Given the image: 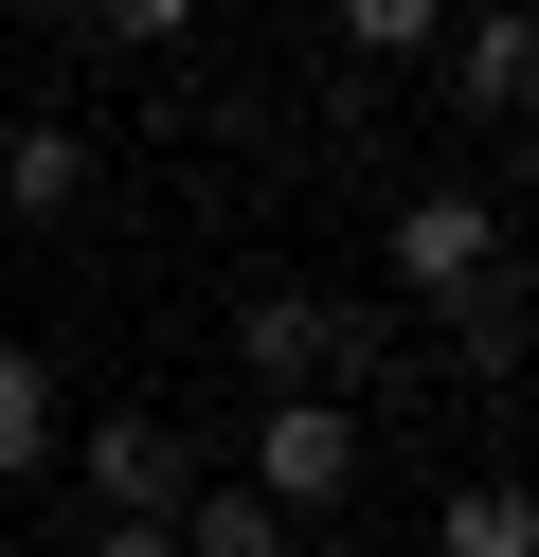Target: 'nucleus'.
<instances>
[{
  "label": "nucleus",
  "instance_id": "obj_1",
  "mask_svg": "<svg viewBox=\"0 0 539 557\" xmlns=\"http://www.w3.org/2000/svg\"><path fill=\"white\" fill-rule=\"evenodd\" d=\"M234 485H252L270 521H342V485H359V413H342V396H270Z\"/></svg>",
  "mask_w": 539,
  "mask_h": 557
},
{
  "label": "nucleus",
  "instance_id": "obj_2",
  "mask_svg": "<svg viewBox=\"0 0 539 557\" xmlns=\"http://www.w3.org/2000/svg\"><path fill=\"white\" fill-rule=\"evenodd\" d=\"M54 468L90 485V521H180V485H198V432H162V413H108V432H54Z\"/></svg>",
  "mask_w": 539,
  "mask_h": 557
},
{
  "label": "nucleus",
  "instance_id": "obj_3",
  "mask_svg": "<svg viewBox=\"0 0 539 557\" xmlns=\"http://www.w3.org/2000/svg\"><path fill=\"white\" fill-rule=\"evenodd\" d=\"M234 360H252V396H342V377H359V324L323 288H252L234 306Z\"/></svg>",
  "mask_w": 539,
  "mask_h": 557
},
{
  "label": "nucleus",
  "instance_id": "obj_4",
  "mask_svg": "<svg viewBox=\"0 0 539 557\" xmlns=\"http://www.w3.org/2000/svg\"><path fill=\"white\" fill-rule=\"evenodd\" d=\"M395 288H431V306H467V288H503V216L467 181H431V198H395Z\"/></svg>",
  "mask_w": 539,
  "mask_h": 557
},
{
  "label": "nucleus",
  "instance_id": "obj_5",
  "mask_svg": "<svg viewBox=\"0 0 539 557\" xmlns=\"http://www.w3.org/2000/svg\"><path fill=\"white\" fill-rule=\"evenodd\" d=\"M0 216H19V234L90 216V126H54V109H36V126H0Z\"/></svg>",
  "mask_w": 539,
  "mask_h": 557
},
{
  "label": "nucleus",
  "instance_id": "obj_6",
  "mask_svg": "<svg viewBox=\"0 0 539 557\" xmlns=\"http://www.w3.org/2000/svg\"><path fill=\"white\" fill-rule=\"evenodd\" d=\"M431 557H539V504H522V468H467L450 504H431Z\"/></svg>",
  "mask_w": 539,
  "mask_h": 557
},
{
  "label": "nucleus",
  "instance_id": "obj_7",
  "mask_svg": "<svg viewBox=\"0 0 539 557\" xmlns=\"http://www.w3.org/2000/svg\"><path fill=\"white\" fill-rule=\"evenodd\" d=\"M450 90H467V126H522V90H539V37H522V18H467V37H450Z\"/></svg>",
  "mask_w": 539,
  "mask_h": 557
},
{
  "label": "nucleus",
  "instance_id": "obj_8",
  "mask_svg": "<svg viewBox=\"0 0 539 557\" xmlns=\"http://www.w3.org/2000/svg\"><path fill=\"white\" fill-rule=\"evenodd\" d=\"M36 468H54V360L0 342V485H36Z\"/></svg>",
  "mask_w": 539,
  "mask_h": 557
},
{
  "label": "nucleus",
  "instance_id": "obj_9",
  "mask_svg": "<svg viewBox=\"0 0 539 557\" xmlns=\"http://www.w3.org/2000/svg\"><path fill=\"white\" fill-rule=\"evenodd\" d=\"M180 557H287V521L252 504V485H216V468H198V485H180Z\"/></svg>",
  "mask_w": 539,
  "mask_h": 557
},
{
  "label": "nucleus",
  "instance_id": "obj_10",
  "mask_svg": "<svg viewBox=\"0 0 539 557\" xmlns=\"http://www.w3.org/2000/svg\"><path fill=\"white\" fill-rule=\"evenodd\" d=\"M323 18H342L359 73H395V54H431V18H450V0H323Z\"/></svg>",
  "mask_w": 539,
  "mask_h": 557
},
{
  "label": "nucleus",
  "instance_id": "obj_11",
  "mask_svg": "<svg viewBox=\"0 0 539 557\" xmlns=\"http://www.w3.org/2000/svg\"><path fill=\"white\" fill-rule=\"evenodd\" d=\"M467 377H522V288H467Z\"/></svg>",
  "mask_w": 539,
  "mask_h": 557
},
{
  "label": "nucleus",
  "instance_id": "obj_12",
  "mask_svg": "<svg viewBox=\"0 0 539 557\" xmlns=\"http://www.w3.org/2000/svg\"><path fill=\"white\" fill-rule=\"evenodd\" d=\"M90 18H108V37H126V54H162V37H198V0H90Z\"/></svg>",
  "mask_w": 539,
  "mask_h": 557
},
{
  "label": "nucleus",
  "instance_id": "obj_13",
  "mask_svg": "<svg viewBox=\"0 0 539 557\" xmlns=\"http://www.w3.org/2000/svg\"><path fill=\"white\" fill-rule=\"evenodd\" d=\"M90 557H180V521H90Z\"/></svg>",
  "mask_w": 539,
  "mask_h": 557
},
{
  "label": "nucleus",
  "instance_id": "obj_14",
  "mask_svg": "<svg viewBox=\"0 0 539 557\" xmlns=\"http://www.w3.org/2000/svg\"><path fill=\"white\" fill-rule=\"evenodd\" d=\"M306 557H359V540H306Z\"/></svg>",
  "mask_w": 539,
  "mask_h": 557
}]
</instances>
